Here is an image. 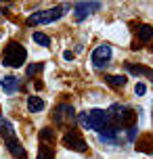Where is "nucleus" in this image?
<instances>
[{"label": "nucleus", "instance_id": "f257e3e1", "mask_svg": "<svg viewBox=\"0 0 153 159\" xmlns=\"http://www.w3.org/2000/svg\"><path fill=\"white\" fill-rule=\"evenodd\" d=\"M80 124L86 130H92L97 134H103L107 128L111 126V119H109V113L103 111V109H88L80 115Z\"/></svg>", "mask_w": 153, "mask_h": 159}, {"label": "nucleus", "instance_id": "f8f14e48", "mask_svg": "<svg viewBox=\"0 0 153 159\" xmlns=\"http://www.w3.org/2000/svg\"><path fill=\"white\" fill-rule=\"evenodd\" d=\"M137 151H143V153H153V138L151 136H141L137 140Z\"/></svg>", "mask_w": 153, "mask_h": 159}, {"label": "nucleus", "instance_id": "4468645a", "mask_svg": "<svg viewBox=\"0 0 153 159\" xmlns=\"http://www.w3.org/2000/svg\"><path fill=\"white\" fill-rule=\"evenodd\" d=\"M137 36H138L141 42H151L153 40V27L151 25H141L137 30Z\"/></svg>", "mask_w": 153, "mask_h": 159}, {"label": "nucleus", "instance_id": "f03ea898", "mask_svg": "<svg viewBox=\"0 0 153 159\" xmlns=\"http://www.w3.org/2000/svg\"><path fill=\"white\" fill-rule=\"evenodd\" d=\"M0 134H2L4 143H7V149L11 151L13 157H15V159H27V153H25V149L21 147L19 138L15 136L13 124H11L7 117H0Z\"/></svg>", "mask_w": 153, "mask_h": 159}, {"label": "nucleus", "instance_id": "1a4fd4ad", "mask_svg": "<svg viewBox=\"0 0 153 159\" xmlns=\"http://www.w3.org/2000/svg\"><path fill=\"white\" fill-rule=\"evenodd\" d=\"M101 7H103L101 2H76V4H73V13H76V19H78V21H82V19L90 17L92 13H97Z\"/></svg>", "mask_w": 153, "mask_h": 159}, {"label": "nucleus", "instance_id": "412c9836", "mask_svg": "<svg viewBox=\"0 0 153 159\" xmlns=\"http://www.w3.org/2000/svg\"><path fill=\"white\" fill-rule=\"evenodd\" d=\"M63 57L67 59V61H72V59H73V52H72V50H65V52H63Z\"/></svg>", "mask_w": 153, "mask_h": 159}, {"label": "nucleus", "instance_id": "6ab92c4d", "mask_svg": "<svg viewBox=\"0 0 153 159\" xmlns=\"http://www.w3.org/2000/svg\"><path fill=\"white\" fill-rule=\"evenodd\" d=\"M40 140H44V143H53V140H55V132H53L50 128L40 130Z\"/></svg>", "mask_w": 153, "mask_h": 159}, {"label": "nucleus", "instance_id": "9b49d317", "mask_svg": "<svg viewBox=\"0 0 153 159\" xmlns=\"http://www.w3.org/2000/svg\"><path fill=\"white\" fill-rule=\"evenodd\" d=\"M46 107V103H44V98H40V96H36V94H32V96H27V109L32 113H40L42 109Z\"/></svg>", "mask_w": 153, "mask_h": 159}, {"label": "nucleus", "instance_id": "6e6552de", "mask_svg": "<svg viewBox=\"0 0 153 159\" xmlns=\"http://www.w3.org/2000/svg\"><path fill=\"white\" fill-rule=\"evenodd\" d=\"M113 57V50L109 44H99L95 50H92V55H90V61H92V65L95 67H105V65L111 61Z\"/></svg>", "mask_w": 153, "mask_h": 159}, {"label": "nucleus", "instance_id": "f3484780", "mask_svg": "<svg viewBox=\"0 0 153 159\" xmlns=\"http://www.w3.org/2000/svg\"><path fill=\"white\" fill-rule=\"evenodd\" d=\"M32 38H34V42H36V44H40V46H50V38L46 36V34L36 32V34L32 36Z\"/></svg>", "mask_w": 153, "mask_h": 159}, {"label": "nucleus", "instance_id": "0eeeda50", "mask_svg": "<svg viewBox=\"0 0 153 159\" xmlns=\"http://www.w3.org/2000/svg\"><path fill=\"white\" fill-rule=\"evenodd\" d=\"M53 119L57 121V126H72L76 121V109L67 103L57 105L55 111H53Z\"/></svg>", "mask_w": 153, "mask_h": 159}, {"label": "nucleus", "instance_id": "a211bd4d", "mask_svg": "<svg viewBox=\"0 0 153 159\" xmlns=\"http://www.w3.org/2000/svg\"><path fill=\"white\" fill-rule=\"evenodd\" d=\"M42 69H44V63H34V65H30V67L25 69V75H27V78H34V75L40 73Z\"/></svg>", "mask_w": 153, "mask_h": 159}, {"label": "nucleus", "instance_id": "20e7f679", "mask_svg": "<svg viewBox=\"0 0 153 159\" xmlns=\"http://www.w3.org/2000/svg\"><path fill=\"white\" fill-rule=\"evenodd\" d=\"M27 59V50H25L23 44L19 42H11L4 48V57H2V63L8 65V67H21Z\"/></svg>", "mask_w": 153, "mask_h": 159}, {"label": "nucleus", "instance_id": "aec40b11", "mask_svg": "<svg viewBox=\"0 0 153 159\" xmlns=\"http://www.w3.org/2000/svg\"><path fill=\"white\" fill-rule=\"evenodd\" d=\"M134 92H137L138 96H143V94L147 92V86L143 84V82H138V84H137V88H134Z\"/></svg>", "mask_w": 153, "mask_h": 159}, {"label": "nucleus", "instance_id": "423d86ee", "mask_svg": "<svg viewBox=\"0 0 153 159\" xmlns=\"http://www.w3.org/2000/svg\"><path fill=\"white\" fill-rule=\"evenodd\" d=\"M63 147L65 149H69V151H76V153H84L86 149H88V144H86V140L82 138V134L78 132V130H67L63 134Z\"/></svg>", "mask_w": 153, "mask_h": 159}, {"label": "nucleus", "instance_id": "9d476101", "mask_svg": "<svg viewBox=\"0 0 153 159\" xmlns=\"http://www.w3.org/2000/svg\"><path fill=\"white\" fill-rule=\"evenodd\" d=\"M0 86H2V90H4L7 94H15L17 90H19V80H17L15 75H7V78L0 80Z\"/></svg>", "mask_w": 153, "mask_h": 159}, {"label": "nucleus", "instance_id": "ddd939ff", "mask_svg": "<svg viewBox=\"0 0 153 159\" xmlns=\"http://www.w3.org/2000/svg\"><path fill=\"white\" fill-rule=\"evenodd\" d=\"M126 69L130 73H134V75H145V78L153 80V71L149 67H138V65H132V63H126Z\"/></svg>", "mask_w": 153, "mask_h": 159}, {"label": "nucleus", "instance_id": "7ed1b4c3", "mask_svg": "<svg viewBox=\"0 0 153 159\" xmlns=\"http://www.w3.org/2000/svg\"><path fill=\"white\" fill-rule=\"evenodd\" d=\"M109 119H111L113 126H118L122 130V128H134V124H137V111L132 109V107H128V105H111V109H109Z\"/></svg>", "mask_w": 153, "mask_h": 159}, {"label": "nucleus", "instance_id": "2eb2a0df", "mask_svg": "<svg viewBox=\"0 0 153 159\" xmlns=\"http://www.w3.org/2000/svg\"><path fill=\"white\" fill-rule=\"evenodd\" d=\"M36 159H55V149L50 144H40L38 149V157Z\"/></svg>", "mask_w": 153, "mask_h": 159}, {"label": "nucleus", "instance_id": "39448f33", "mask_svg": "<svg viewBox=\"0 0 153 159\" xmlns=\"http://www.w3.org/2000/svg\"><path fill=\"white\" fill-rule=\"evenodd\" d=\"M63 7H53V8H46V11H38V13H32L27 17L25 25H44V23H53L57 19L63 17Z\"/></svg>", "mask_w": 153, "mask_h": 159}, {"label": "nucleus", "instance_id": "dca6fc26", "mask_svg": "<svg viewBox=\"0 0 153 159\" xmlns=\"http://www.w3.org/2000/svg\"><path fill=\"white\" fill-rule=\"evenodd\" d=\"M107 84L113 88H122V86H126V82H128V78L126 75H107Z\"/></svg>", "mask_w": 153, "mask_h": 159}]
</instances>
